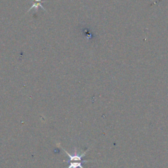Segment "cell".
<instances>
[{
	"label": "cell",
	"mask_w": 168,
	"mask_h": 168,
	"mask_svg": "<svg viewBox=\"0 0 168 168\" xmlns=\"http://www.w3.org/2000/svg\"><path fill=\"white\" fill-rule=\"evenodd\" d=\"M91 161H69V166L68 168H84L82 166V164L83 163H86V162H90Z\"/></svg>",
	"instance_id": "6da1fadb"
},
{
	"label": "cell",
	"mask_w": 168,
	"mask_h": 168,
	"mask_svg": "<svg viewBox=\"0 0 168 168\" xmlns=\"http://www.w3.org/2000/svg\"><path fill=\"white\" fill-rule=\"evenodd\" d=\"M33 1H34L33 5L32 6V7L30 8L29 10H28V12H29L30 11H31V9H33V8H35V9H36V10H37V7H38L39 6H40L41 7H42V9H44V10H45V9H44V7L42 6V3L45 2V1H42V0H33Z\"/></svg>",
	"instance_id": "7a4b0ae2"
}]
</instances>
